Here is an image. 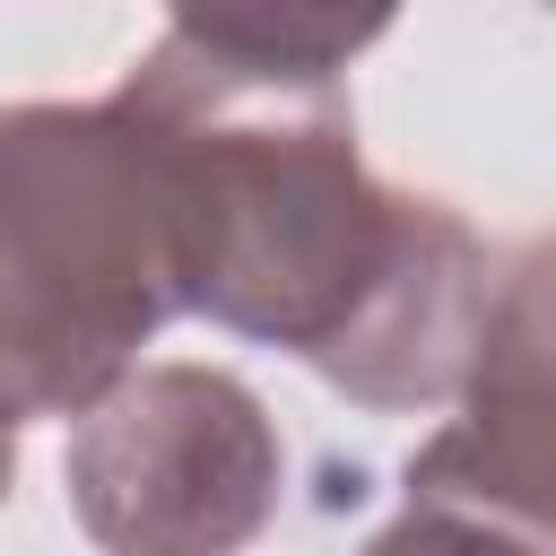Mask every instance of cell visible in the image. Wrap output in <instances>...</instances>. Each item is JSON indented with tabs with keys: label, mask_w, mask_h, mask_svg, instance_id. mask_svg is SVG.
<instances>
[{
	"label": "cell",
	"mask_w": 556,
	"mask_h": 556,
	"mask_svg": "<svg viewBox=\"0 0 556 556\" xmlns=\"http://www.w3.org/2000/svg\"><path fill=\"white\" fill-rule=\"evenodd\" d=\"M174 313L148 139L96 113H0V426L87 417Z\"/></svg>",
	"instance_id": "1"
},
{
	"label": "cell",
	"mask_w": 556,
	"mask_h": 556,
	"mask_svg": "<svg viewBox=\"0 0 556 556\" xmlns=\"http://www.w3.org/2000/svg\"><path fill=\"white\" fill-rule=\"evenodd\" d=\"M278 495L261 400L208 365L113 382L70 443V504L113 556H235Z\"/></svg>",
	"instance_id": "2"
},
{
	"label": "cell",
	"mask_w": 556,
	"mask_h": 556,
	"mask_svg": "<svg viewBox=\"0 0 556 556\" xmlns=\"http://www.w3.org/2000/svg\"><path fill=\"white\" fill-rule=\"evenodd\" d=\"M9 469H17V443H9V426H0V495H9Z\"/></svg>",
	"instance_id": "3"
}]
</instances>
